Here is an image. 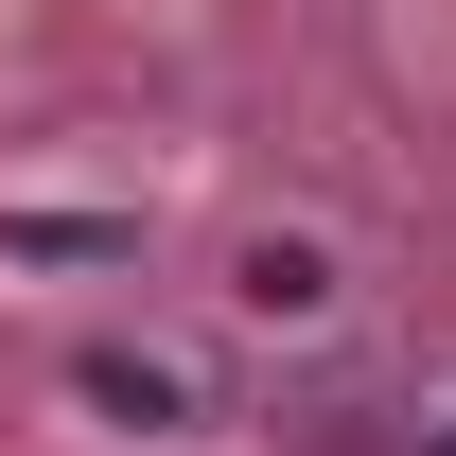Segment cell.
<instances>
[{
  "label": "cell",
  "mask_w": 456,
  "mask_h": 456,
  "mask_svg": "<svg viewBox=\"0 0 456 456\" xmlns=\"http://www.w3.org/2000/svg\"><path fill=\"white\" fill-rule=\"evenodd\" d=\"M246 298H264V316H316V298H334V264H316V246H264V264H246Z\"/></svg>",
  "instance_id": "obj_1"
},
{
  "label": "cell",
  "mask_w": 456,
  "mask_h": 456,
  "mask_svg": "<svg viewBox=\"0 0 456 456\" xmlns=\"http://www.w3.org/2000/svg\"><path fill=\"white\" fill-rule=\"evenodd\" d=\"M439 456H456V439H439Z\"/></svg>",
  "instance_id": "obj_2"
}]
</instances>
